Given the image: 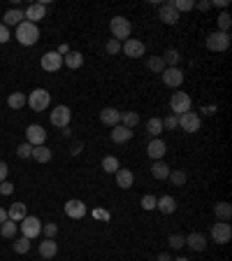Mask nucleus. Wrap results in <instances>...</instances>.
Segmentation results:
<instances>
[{
  "label": "nucleus",
  "mask_w": 232,
  "mask_h": 261,
  "mask_svg": "<svg viewBox=\"0 0 232 261\" xmlns=\"http://www.w3.org/2000/svg\"><path fill=\"white\" fill-rule=\"evenodd\" d=\"M67 52H70V49H67V47H65V45H60V47H58V54H60V56H65V54H67Z\"/></svg>",
  "instance_id": "54"
},
{
  "label": "nucleus",
  "mask_w": 232,
  "mask_h": 261,
  "mask_svg": "<svg viewBox=\"0 0 232 261\" xmlns=\"http://www.w3.org/2000/svg\"><path fill=\"white\" fill-rule=\"evenodd\" d=\"M107 52H109V54H119V52H121V42L112 38V40L107 42Z\"/></svg>",
  "instance_id": "46"
},
{
  "label": "nucleus",
  "mask_w": 232,
  "mask_h": 261,
  "mask_svg": "<svg viewBox=\"0 0 232 261\" xmlns=\"http://www.w3.org/2000/svg\"><path fill=\"white\" fill-rule=\"evenodd\" d=\"M156 208H158L163 214H172L174 210H177V201H174L172 196H163V198L156 201Z\"/></svg>",
  "instance_id": "27"
},
{
  "label": "nucleus",
  "mask_w": 232,
  "mask_h": 261,
  "mask_svg": "<svg viewBox=\"0 0 232 261\" xmlns=\"http://www.w3.org/2000/svg\"><path fill=\"white\" fill-rule=\"evenodd\" d=\"M156 201H158V198H156V196H142V208L144 210H153L156 208Z\"/></svg>",
  "instance_id": "43"
},
{
  "label": "nucleus",
  "mask_w": 232,
  "mask_h": 261,
  "mask_svg": "<svg viewBox=\"0 0 232 261\" xmlns=\"http://www.w3.org/2000/svg\"><path fill=\"white\" fill-rule=\"evenodd\" d=\"M151 175L156 177V180H167V177H170V166H167L163 159L156 161V163L151 166Z\"/></svg>",
  "instance_id": "28"
},
{
  "label": "nucleus",
  "mask_w": 232,
  "mask_h": 261,
  "mask_svg": "<svg viewBox=\"0 0 232 261\" xmlns=\"http://www.w3.org/2000/svg\"><path fill=\"white\" fill-rule=\"evenodd\" d=\"M16 40H19L21 45H26V47L35 45V42L40 40V28H37V24L21 21L19 26H16Z\"/></svg>",
  "instance_id": "1"
},
{
  "label": "nucleus",
  "mask_w": 232,
  "mask_h": 261,
  "mask_svg": "<svg viewBox=\"0 0 232 261\" xmlns=\"http://www.w3.org/2000/svg\"><path fill=\"white\" fill-rule=\"evenodd\" d=\"M146 131H149L153 138H158V135L163 133V119H158V117H151V119L146 121Z\"/></svg>",
  "instance_id": "33"
},
{
  "label": "nucleus",
  "mask_w": 232,
  "mask_h": 261,
  "mask_svg": "<svg viewBox=\"0 0 232 261\" xmlns=\"http://www.w3.org/2000/svg\"><path fill=\"white\" fill-rule=\"evenodd\" d=\"M186 245H188L193 252H202V249L207 247V240L202 233H191V235H186Z\"/></svg>",
  "instance_id": "22"
},
{
  "label": "nucleus",
  "mask_w": 232,
  "mask_h": 261,
  "mask_svg": "<svg viewBox=\"0 0 232 261\" xmlns=\"http://www.w3.org/2000/svg\"><path fill=\"white\" fill-rule=\"evenodd\" d=\"M7 105L12 107V110H21L23 105H28L26 94H19V91H14V94H9V96H7Z\"/></svg>",
  "instance_id": "29"
},
{
  "label": "nucleus",
  "mask_w": 232,
  "mask_h": 261,
  "mask_svg": "<svg viewBox=\"0 0 232 261\" xmlns=\"http://www.w3.org/2000/svg\"><path fill=\"white\" fill-rule=\"evenodd\" d=\"M114 175H116V187H121V189H130V187H133L135 175L130 173V170H126V168H119Z\"/></svg>",
  "instance_id": "20"
},
{
  "label": "nucleus",
  "mask_w": 232,
  "mask_h": 261,
  "mask_svg": "<svg viewBox=\"0 0 232 261\" xmlns=\"http://www.w3.org/2000/svg\"><path fill=\"white\" fill-rule=\"evenodd\" d=\"M172 7L177 10V12H188V10L195 7V3H193V0H174Z\"/></svg>",
  "instance_id": "39"
},
{
  "label": "nucleus",
  "mask_w": 232,
  "mask_h": 261,
  "mask_svg": "<svg viewBox=\"0 0 232 261\" xmlns=\"http://www.w3.org/2000/svg\"><path fill=\"white\" fill-rule=\"evenodd\" d=\"M195 7H200V10L205 12V10H209V7H212V3H198V5H195Z\"/></svg>",
  "instance_id": "53"
},
{
  "label": "nucleus",
  "mask_w": 232,
  "mask_h": 261,
  "mask_svg": "<svg viewBox=\"0 0 232 261\" xmlns=\"http://www.w3.org/2000/svg\"><path fill=\"white\" fill-rule=\"evenodd\" d=\"M177 126H181L186 133H198L200 131V117L195 112H184L177 117Z\"/></svg>",
  "instance_id": "9"
},
{
  "label": "nucleus",
  "mask_w": 232,
  "mask_h": 261,
  "mask_svg": "<svg viewBox=\"0 0 232 261\" xmlns=\"http://www.w3.org/2000/svg\"><path fill=\"white\" fill-rule=\"evenodd\" d=\"M214 214L219 217V221H230V217H232V205H230V203H226V201L216 203V205H214Z\"/></svg>",
  "instance_id": "25"
},
{
  "label": "nucleus",
  "mask_w": 232,
  "mask_h": 261,
  "mask_svg": "<svg viewBox=\"0 0 232 261\" xmlns=\"http://www.w3.org/2000/svg\"><path fill=\"white\" fill-rule=\"evenodd\" d=\"M7 217L12 221H23L28 217V210H26V205L23 203H14L12 208L7 210Z\"/></svg>",
  "instance_id": "26"
},
{
  "label": "nucleus",
  "mask_w": 232,
  "mask_h": 261,
  "mask_svg": "<svg viewBox=\"0 0 232 261\" xmlns=\"http://www.w3.org/2000/svg\"><path fill=\"white\" fill-rule=\"evenodd\" d=\"M160 59H163V63H170V68H177V63H179V59H181V54L177 52V49H167Z\"/></svg>",
  "instance_id": "34"
},
{
  "label": "nucleus",
  "mask_w": 232,
  "mask_h": 261,
  "mask_svg": "<svg viewBox=\"0 0 232 261\" xmlns=\"http://www.w3.org/2000/svg\"><path fill=\"white\" fill-rule=\"evenodd\" d=\"M156 261H172V259H170L167 254H158V259H156Z\"/></svg>",
  "instance_id": "55"
},
{
  "label": "nucleus",
  "mask_w": 232,
  "mask_h": 261,
  "mask_svg": "<svg viewBox=\"0 0 232 261\" xmlns=\"http://www.w3.org/2000/svg\"><path fill=\"white\" fill-rule=\"evenodd\" d=\"M133 138V131L126 126H121V124H116V126L112 128V142H116V145H123V142H128Z\"/></svg>",
  "instance_id": "19"
},
{
  "label": "nucleus",
  "mask_w": 232,
  "mask_h": 261,
  "mask_svg": "<svg viewBox=\"0 0 232 261\" xmlns=\"http://www.w3.org/2000/svg\"><path fill=\"white\" fill-rule=\"evenodd\" d=\"M12 191H14V184H12V182H0V196H9V194H12Z\"/></svg>",
  "instance_id": "45"
},
{
  "label": "nucleus",
  "mask_w": 232,
  "mask_h": 261,
  "mask_svg": "<svg viewBox=\"0 0 232 261\" xmlns=\"http://www.w3.org/2000/svg\"><path fill=\"white\" fill-rule=\"evenodd\" d=\"M26 138L33 147H40V145H44V140H46V131L40 126V124H30V126L26 128Z\"/></svg>",
  "instance_id": "12"
},
{
  "label": "nucleus",
  "mask_w": 232,
  "mask_h": 261,
  "mask_svg": "<svg viewBox=\"0 0 232 261\" xmlns=\"http://www.w3.org/2000/svg\"><path fill=\"white\" fill-rule=\"evenodd\" d=\"M137 124H139V114L137 112H121V126H126V128L133 131Z\"/></svg>",
  "instance_id": "32"
},
{
  "label": "nucleus",
  "mask_w": 232,
  "mask_h": 261,
  "mask_svg": "<svg viewBox=\"0 0 232 261\" xmlns=\"http://www.w3.org/2000/svg\"><path fill=\"white\" fill-rule=\"evenodd\" d=\"M163 128H177V117H174V114L165 117V119H163Z\"/></svg>",
  "instance_id": "48"
},
{
  "label": "nucleus",
  "mask_w": 232,
  "mask_h": 261,
  "mask_svg": "<svg viewBox=\"0 0 232 261\" xmlns=\"http://www.w3.org/2000/svg\"><path fill=\"white\" fill-rule=\"evenodd\" d=\"M172 261H188V259H186V256H179V259H172Z\"/></svg>",
  "instance_id": "56"
},
{
  "label": "nucleus",
  "mask_w": 232,
  "mask_h": 261,
  "mask_svg": "<svg viewBox=\"0 0 232 261\" xmlns=\"http://www.w3.org/2000/svg\"><path fill=\"white\" fill-rule=\"evenodd\" d=\"M191 96L184 94V91H177V94H172V98H170V107H172L174 117H179V114L184 112H191Z\"/></svg>",
  "instance_id": "3"
},
{
  "label": "nucleus",
  "mask_w": 232,
  "mask_h": 261,
  "mask_svg": "<svg viewBox=\"0 0 232 261\" xmlns=\"http://www.w3.org/2000/svg\"><path fill=\"white\" fill-rule=\"evenodd\" d=\"M167 242H170V247L181 249L186 245V238H184V235H179V233H172L170 238H167Z\"/></svg>",
  "instance_id": "41"
},
{
  "label": "nucleus",
  "mask_w": 232,
  "mask_h": 261,
  "mask_svg": "<svg viewBox=\"0 0 232 261\" xmlns=\"http://www.w3.org/2000/svg\"><path fill=\"white\" fill-rule=\"evenodd\" d=\"M160 75H163V84L170 89L181 87V82H184V73H181L179 68H165Z\"/></svg>",
  "instance_id": "11"
},
{
  "label": "nucleus",
  "mask_w": 232,
  "mask_h": 261,
  "mask_svg": "<svg viewBox=\"0 0 232 261\" xmlns=\"http://www.w3.org/2000/svg\"><path fill=\"white\" fill-rule=\"evenodd\" d=\"M109 31H112L114 40H126V38H130V33H133V24L126 19V17H114L112 21H109Z\"/></svg>",
  "instance_id": "2"
},
{
  "label": "nucleus",
  "mask_w": 232,
  "mask_h": 261,
  "mask_svg": "<svg viewBox=\"0 0 232 261\" xmlns=\"http://www.w3.org/2000/svg\"><path fill=\"white\" fill-rule=\"evenodd\" d=\"M7 175H9V168H7L5 161H0V182H5Z\"/></svg>",
  "instance_id": "49"
},
{
  "label": "nucleus",
  "mask_w": 232,
  "mask_h": 261,
  "mask_svg": "<svg viewBox=\"0 0 232 261\" xmlns=\"http://www.w3.org/2000/svg\"><path fill=\"white\" fill-rule=\"evenodd\" d=\"M207 47L212 52H226L230 47V33H223V31H214L209 38H207Z\"/></svg>",
  "instance_id": "4"
},
{
  "label": "nucleus",
  "mask_w": 232,
  "mask_h": 261,
  "mask_svg": "<svg viewBox=\"0 0 232 261\" xmlns=\"http://www.w3.org/2000/svg\"><path fill=\"white\" fill-rule=\"evenodd\" d=\"M19 228H21V233H23V238L33 240V238H37L42 233V221L37 217H26V219L21 221Z\"/></svg>",
  "instance_id": "8"
},
{
  "label": "nucleus",
  "mask_w": 232,
  "mask_h": 261,
  "mask_svg": "<svg viewBox=\"0 0 232 261\" xmlns=\"http://www.w3.org/2000/svg\"><path fill=\"white\" fill-rule=\"evenodd\" d=\"M33 159L37 163H46V161H51V149L40 145V147H33Z\"/></svg>",
  "instance_id": "31"
},
{
  "label": "nucleus",
  "mask_w": 232,
  "mask_h": 261,
  "mask_svg": "<svg viewBox=\"0 0 232 261\" xmlns=\"http://www.w3.org/2000/svg\"><path fill=\"white\" fill-rule=\"evenodd\" d=\"M230 24H232V17H230V14H228V12H221V14H219V31L228 33Z\"/></svg>",
  "instance_id": "40"
},
{
  "label": "nucleus",
  "mask_w": 232,
  "mask_h": 261,
  "mask_svg": "<svg viewBox=\"0 0 232 261\" xmlns=\"http://www.w3.org/2000/svg\"><path fill=\"white\" fill-rule=\"evenodd\" d=\"M119 159H116V156H105V159H102V170H105V173H116V170H119Z\"/></svg>",
  "instance_id": "35"
},
{
  "label": "nucleus",
  "mask_w": 232,
  "mask_h": 261,
  "mask_svg": "<svg viewBox=\"0 0 232 261\" xmlns=\"http://www.w3.org/2000/svg\"><path fill=\"white\" fill-rule=\"evenodd\" d=\"M63 63H65L67 68L77 70V68L84 66V54H81V52H67L65 56H63Z\"/></svg>",
  "instance_id": "23"
},
{
  "label": "nucleus",
  "mask_w": 232,
  "mask_h": 261,
  "mask_svg": "<svg viewBox=\"0 0 232 261\" xmlns=\"http://www.w3.org/2000/svg\"><path fill=\"white\" fill-rule=\"evenodd\" d=\"M70 119H72V112L67 105H58L51 110V124L56 128H67L70 126Z\"/></svg>",
  "instance_id": "7"
},
{
  "label": "nucleus",
  "mask_w": 232,
  "mask_h": 261,
  "mask_svg": "<svg viewBox=\"0 0 232 261\" xmlns=\"http://www.w3.org/2000/svg\"><path fill=\"white\" fill-rule=\"evenodd\" d=\"M212 5H216V7H228V5H230V0H214Z\"/></svg>",
  "instance_id": "50"
},
{
  "label": "nucleus",
  "mask_w": 232,
  "mask_h": 261,
  "mask_svg": "<svg viewBox=\"0 0 232 261\" xmlns=\"http://www.w3.org/2000/svg\"><path fill=\"white\" fill-rule=\"evenodd\" d=\"M170 180L174 187H184L186 184V173L184 170H170Z\"/></svg>",
  "instance_id": "37"
},
{
  "label": "nucleus",
  "mask_w": 232,
  "mask_h": 261,
  "mask_svg": "<svg viewBox=\"0 0 232 261\" xmlns=\"http://www.w3.org/2000/svg\"><path fill=\"white\" fill-rule=\"evenodd\" d=\"M16 233H19V224L12 219H7L5 224H0V235L2 238H7V240H14L16 238Z\"/></svg>",
  "instance_id": "24"
},
{
  "label": "nucleus",
  "mask_w": 232,
  "mask_h": 261,
  "mask_svg": "<svg viewBox=\"0 0 232 261\" xmlns=\"http://www.w3.org/2000/svg\"><path fill=\"white\" fill-rule=\"evenodd\" d=\"M23 19H26V17H23L21 10H7V12H5V26L7 28H9V26H19Z\"/></svg>",
  "instance_id": "30"
},
{
  "label": "nucleus",
  "mask_w": 232,
  "mask_h": 261,
  "mask_svg": "<svg viewBox=\"0 0 232 261\" xmlns=\"http://www.w3.org/2000/svg\"><path fill=\"white\" fill-rule=\"evenodd\" d=\"M79 152H81V142H74L72 145V156H77Z\"/></svg>",
  "instance_id": "52"
},
{
  "label": "nucleus",
  "mask_w": 232,
  "mask_h": 261,
  "mask_svg": "<svg viewBox=\"0 0 232 261\" xmlns=\"http://www.w3.org/2000/svg\"><path fill=\"white\" fill-rule=\"evenodd\" d=\"M28 105L33 112H42L49 107V91L46 89H35L33 94L28 96Z\"/></svg>",
  "instance_id": "5"
},
{
  "label": "nucleus",
  "mask_w": 232,
  "mask_h": 261,
  "mask_svg": "<svg viewBox=\"0 0 232 261\" xmlns=\"http://www.w3.org/2000/svg\"><path fill=\"white\" fill-rule=\"evenodd\" d=\"M100 121L105 124V126H116V124H121V112L116 110V107H105L102 112H100Z\"/></svg>",
  "instance_id": "18"
},
{
  "label": "nucleus",
  "mask_w": 232,
  "mask_h": 261,
  "mask_svg": "<svg viewBox=\"0 0 232 261\" xmlns=\"http://www.w3.org/2000/svg\"><path fill=\"white\" fill-rule=\"evenodd\" d=\"M158 17L163 24H167V26H174V24L179 21V12L172 7V3H163L158 10Z\"/></svg>",
  "instance_id": "14"
},
{
  "label": "nucleus",
  "mask_w": 232,
  "mask_h": 261,
  "mask_svg": "<svg viewBox=\"0 0 232 261\" xmlns=\"http://www.w3.org/2000/svg\"><path fill=\"white\" fill-rule=\"evenodd\" d=\"M121 52L126 54V56H130V59H139V56H144L146 47L142 40H135V38H128L123 45H121Z\"/></svg>",
  "instance_id": "10"
},
{
  "label": "nucleus",
  "mask_w": 232,
  "mask_h": 261,
  "mask_svg": "<svg viewBox=\"0 0 232 261\" xmlns=\"http://www.w3.org/2000/svg\"><path fill=\"white\" fill-rule=\"evenodd\" d=\"M42 233H44L46 238H53V235L58 233V226H56V224H42Z\"/></svg>",
  "instance_id": "44"
},
{
  "label": "nucleus",
  "mask_w": 232,
  "mask_h": 261,
  "mask_svg": "<svg viewBox=\"0 0 232 261\" xmlns=\"http://www.w3.org/2000/svg\"><path fill=\"white\" fill-rule=\"evenodd\" d=\"M60 66H63V56H60L58 52H46V54H42V68H44L46 73H56Z\"/></svg>",
  "instance_id": "13"
},
{
  "label": "nucleus",
  "mask_w": 232,
  "mask_h": 261,
  "mask_svg": "<svg viewBox=\"0 0 232 261\" xmlns=\"http://www.w3.org/2000/svg\"><path fill=\"white\" fill-rule=\"evenodd\" d=\"M58 254V242H53V238H46L44 242H40V256L42 259H53Z\"/></svg>",
  "instance_id": "21"
},
{
  "label": "nucleus",
  "mask_w": 232,
  "mask_h": 261,
  "mask_svg": "<svg viewBox=\"0 0 232 261\" xmlns=\"http://www.w3.org/2000/svg\"><path fill=\"white\" fill-rule=\"evenodd\" d=\"M23 17H26V21H30V24H37L40 19L46 17V3H33V5L23 12Z\"/></svg>",
  "instance_id": "15"
},
{
  "label": "nucleus",
  "mask_w": 232,
  "mask_h": 261,
  "mask_svg": "<svg viewBox=\"0 0 232 261\" xmlns=\"http://www.w3.org/2000/svg\"><path fill=\"white\" fill-rule=\"evenodd\" d=\"M65 214L70 219H84L86 217V205L81 201H77V198H72V201L65 203Z\"/></svg>",
  "instance_id": "16"
},
{
  "label": "nucleus",
  "mask_w": 232,
  "mask_h": 261,
  "mask_svg": "<svg viewBox=\"0 0 232 261\" xmlns=\"http://www.w3.org/2000/svg\"><path fill=\"white\" fill-rule=\"evenodd\" d=\"M167 147H165V142L160 140V138H153L151 142H149V147H146V154L151 156L153 161H160L163 156H165Z\"/></svg>",
  "instance_id": "17"
},
{
  "label": "nucleus",
  "mask_w": 232,
  "mask_h": 261,
  "mask_svg": "<svg viewBox=\"0 0 232 261\" xmlns=\"http://www.w3.org/2000/svg\"><path fill=\"white\" fill-rule=\"evenodd\" d=\"M16 154H19L21 159H30V156H33V145H30V142L19 145V147H16Z\"/></svg>",
  "instance_id": "42"
},
{
  "label": "nucleus",
  "mask_w": 232,
  "mask_h": 261,
  "mask_svg": "<svg viewBox=\"0 0 232 261\" xmlns=\"http://www.w3.org/2000/svg\"><path fill=\"white\" fill-rule=\"evenodd\" d=\"M7 219H9V217H7V210H5V208H0V224H5Z\"/></svg>",
  "instance_id": "51"
},
{
  "label": "nucleus",
  "mask_w": 232,
  "mask_h": 261,
  "mask_svg": "<svg viewBox=\"0 0 232 261\" xmlns=\"http://www.w3.org/2000/svg\"><path fill=\"white\" fill-rule=\"evenodd\" d=\"M9 38H12V35H9V28H7L5 24H0V45H5Z\"/></svg>",
  "instance_id": "47"
},
{
  "label": "nucleus",
  "mask_w": 232,
  "mask_h": 261,
  "mask_svg": "<svg viewBox=\"0 0 232 261\" xmlns=\"http://www.w3.org/2000/svg\"><path fill=\"white\" fill-rule=\"evenodd\" d=\"M28 249H30V240L28 238H23V235L21 238H14V252L16 254H26Z\"/></svg>",
  "instance_id": "36"
},
{
  "label": "nucleus",
  "mask_w": 232,
  "mask_h": 261,
  "mask_svg": "<svg viewBox=\"0 0 232 261\" xmlns=\"http://www.w3.org/2000/svg\"><path fill=\"white\" fill-rule=\"evenodd\" d=\"M230 238H232V228L228 221H216L212 226V240L216 245H226V242H230Z\"/></svg>",
  "instance_id": "6"
},
{
  "label": "nucleus",
  "mask_w": 232,
  "mask_h": 261,
  "mask_svg": "<svg viewBox=\"0 0 232 261\" xmlns=\"http://www.w3.org/2000/svg\"><path fill=\"white\" fill-rule=\"evenodd\" d=\"M146 66H149V70H153V73H163V70H165V63H163L160 56H151Z\"/></svg>",
  "instance_id": "38"
}]
</instances>
